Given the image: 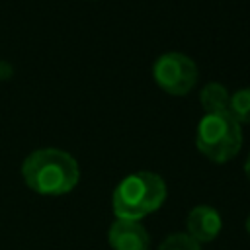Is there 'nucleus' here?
I'll use <instances>...</instances> for the list:
<instances>
[{
  "label": "nucleus",
  "mask_w": 250,
  "mask_h": 250,
  "mask_svg": "<svg viewBox=\"0 0 250 250\" xmlns=\"http://www.w3.org/2000/svg\"><path fill=\"white\" fill-rule=\"evenodd\" d=\"M20 174L31 191L47 197H59L78 186L80 166L70 152L55 146H43L23 158Z\"/></svg>",
  "instance_id": "obj_1"
},
{
  "label": "nucleus",
  "mask_w": 250,
  "mask_h": 250,
  "mask_svg": "<svg viewBox=\"0 0 250 250\" xmlns=\"http://www.w3.org/2000/svg\"><path fill=\"white\" fill-rule=\"evenodd\" d=\"M168 197V186L156 172H131L115 186L111 193V209L115 219L143 221L158 211Z\"/></svg>",
  "instance_id": "obj_2"
},
{
  "label": "nucleus",
  "mask_w": 250,
  "mask_h": 250,
  "mask_svg": "<svg viewBox=\"0 0 250 250\" xmlns=\"http://www.w3.org/2000/svg\"><path fill=\"white\" fill-rule=\"evenodd\" d=\"M242 125L229 113H205L195 129L197 150L215 164L232 160L242 148Z\"/></svg>",
  "instance_id": "obj_3"
},
{
  "label": "nucleus",
  "mask_w": 250,
  "mask_h": 250,
  "mask_svg": "<svg viewBox=\"0 0 250 250\" xmlns=\"http://www.w3.org/2000/svg\"><path fill=\"white\" fill-rule=\"evenodd\" d=\"M197 78H199V70L195 61L180 51H166L158 55V59L152 64L154 84L170 96L189 94L195 88Z\"/></svg>",
  "instance_id": "obj_4"
},
{
  "label": "nucleus",
  "mask_w": 250,
  "mask_h": 250,
  "mask_svg": "<svg viewBox=\"0 0 250 250\" xmlns=\"http://www.w3.org/2000/svg\"><path fill=\"white\" fill-rule=\"evenodd\" d=\"M111 250H150V234L141 221L115 219L107 230Z\"/></svg>",
  "instance_id": "obj_5"
},
{
  "label": "nucleus",
  "mask_w": 250,
  "mask_h": 250,
  "mask_svg": "<svg viewBox=\"0 0 250 250\" xmlns=\"http://www.w3.org/2000/svg\"><path fill=\"white\" fill-rule=\"evenodd\" d=\"M223 229V217L213 205H195L186 217V232L199 244L213 242Z\"/></svg>",
  "instance_id": "obj_6"
},
{
  "label": "nucleus",
  "mask_w": 250,
  "mask_h": 250,
  "mask_svg": "<svg viewBox=\"0 0 250 250\" xmlns=\"http://www.w3.org/2000/svg\"><path fill=\"white\" fill-rule=\"evenodd\" d=\"M199 104L205 113H225L229 111L230 92L223 82H207L199 90Z\"/></svg>",
  "instance_id": "obj_7"
},
{
  "label": "nucleus",
  "mask_w": 250,
  "mask_h": 250,
  "mask_svg": "<svg viewBox=\"0 0 250 250\" xmlns=\"http://www.w3.org/2000/svg\"><path fill=\"white\" fill-rule=\"evenodd\" d=\"M229 113L240 125H250V86L240 88V90H236V92L230 94Z\"/></svg>",
  "instance_id": "obj_8"
},
{
  "label": "nucleus",
  "mask_w": 250,
  "mask_h": 250,
  "mask_svg": "<svg viewBox=\"0 0 250 250\" xmlns=\"http://www.w3.org/2000/svg\"><path fill=\"white\" fill-rule=\"evenodd\" d=\"M158 250H201V244L188 232H172L160 242Z\"/></svg>",
  "instance_id": "obj_9"
},
{
  "label": "nucleus",
  "mask_w": 250,
  "mask_h": 250,
  "mask_svg": "<svg viewBox=\"0 0 250 250\" xmlns=\"http://www.w3.org/2000/svg\"><path fill=\"white\" fill-rule=\"evenodd\" d=\"M8 76H12V64L0 61V80H4V78H8Z\"/></svg>",
  "instance_id": "obj_10"
},
{
  "label": "nucleus",
  "mask_w": 250,
  "mask_h": 250,
  "mask_svg": "<svg viewBox=\"0 0 250 250\" xmlns=\"http://www.w3.org/2000/svg\"><path fill=\"white\" fill-rule=\"evenodd\" d=\"M242 170H244V176H246V180L250 182V152L246 154V160H244V164H242Z\"/></svg>",
  "instance_id": "obj_11"
},
{
  "label": "nucleus",
  "mask_w": 250,
  "mask_h": 250,
  "mask_svg": "<svg viewBox=\"0 0 250 250\" xmlns=\"http://www.w3.org/2000/svg\"><path fill=\"white\" fill-rule=\"evenodd\" d=\"M246 232H248V236H250V215L246 217Z\"/></svg>",
  "instance_id": "obj_12"
},
{
  "label": "nucleus",
  "mask_w": 250,
  "mask_h": 250,
  "mask_svg": "<svg viewBox=\"0 0 250 250\" xmlns=\"http://www.w3.org/2000/svg\"><path fill=\"white\" fill-rule=\"evenodd\" d=\"M88 2H96V0H88Z\"/></svg>",
  "instance_id": "obj_13"
}]
</instances>
